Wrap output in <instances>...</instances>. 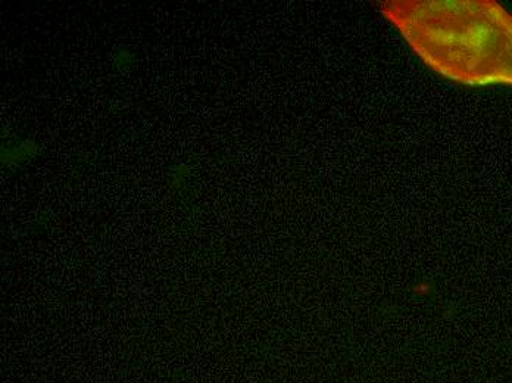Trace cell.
Returning <instances> with one entry per match:
<instances>
[{
    "mask_svg": "<svg viewBox=\"0 0 512 383\" xmlns=\"http://www.w3.org/2000/svg\"><path fill=\"white\" fill-rule=\"evenodd\" d=\"M112 62H114V67L117 68L118 71H128L134 67L136 64V55L131 49L128 48H118L115 49L114 54H112Z\"/></svg>",
    "mask_w": 512,
    "mask_h": 383,
    "instance_id": "cell-4",
    "label": "cell"
},
{
    "mask_svg": "<svg viewBox=\"0 0 512 383\" xmlns=\"http://www.w3.org/2000/svg\"><path fill=\"white\" fill-rule=\"evenodd\" d=\"M383 17L439 76L512 87V14L493 0H389Z\"/></svg>",
    "mask_w": 512,
    "mask_h": 383,
    "instance_id": "cell-1",
    "label": "cell"
},
{
    "mask_svg": "<svg viewBox=\"0 0 512 383\" xmlns=\"http://www.w3.org/2000/svg\"><path fill=\"white\" fill-rule=\"evenodd\" d=\"M190 182V168L189 165L183 163L174 164L171 167L170 174H168V185L171 191L181 192L187 188Z\"/></svg>",
    "mask_w": 512,
    "mask_h": 383,
    "instance_id": "cell-3",
    "label": "cell"
},
{
    "mask_svg": "<svg viewBox=\"0 0 512 383\" xmlns=\"http://www.w3.org/2000/svg\"><path fill=\"white\" fill-rule=\"evenodd\" d=\"M40 154V146L33 137L6 136L0 146V163L3 168H23L31 161L36 160Z\"/></svg>",
    "mask_w": 512,
    "mask_h": 383,
    "instance_id": "cell-2",
    "label": "cell"
}]
</instances>
